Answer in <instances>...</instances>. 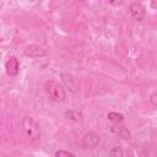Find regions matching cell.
<instances>
[{
  "label": "cell",
  "mask_w": 157,
  "mask_h": 157,
  "mask_svg": "<svg viewBox=\"0 0 157 157\" xmlns=\"http://www.w3.org/2000/svg\"><path fill=\"white\" fill-rule=\"evenodd\" d=\"M23 54L29 58H42L47 55V49L39 44H28L23 49Z\"/></svg>",
  "instance_id": "4"
},
{
  "label": "cell",
  "mask_w": 157,
  "mask_h": 157,
  "mask_svg": "<svg viewBox=\"0 0 157 157\" xmlns=\"http://www.w3.org/2000/svg\"><path fill=\"white\" fill-rule=\"evenodd\" d=\"M112 132L115 135V136H118V137H120V139H123V140H130L131 139V132L128 130V128H125V126H120V125H113L112 126Z\"/></svg>",
  "instance_id": "7"
},
{
  "label": "cell",
  "mask_w": 157,
  "mask_h": 157,
  "mask_svg": "<svg viewBox=\"0 0 157 157\" xmlns=\"http://www.w3.org/2000/svg\"><path fill=\"white\" fill-rule=\"evenodd\" d=\"M109 157H123V148L120 146H114L108 151Z\"/></svg>",
  "instance_id": "10"
},
{
  "label": "cell",
  "mask_w": 157,
  "mask_h": 157,
  "mask_svg": "<svg viewBox=\"0 0 157 157\" xmlns=\"http://www.w3.org/2000/svg\"><path fill=\"white\" fill-rule=\"evenodd\" d=\"M109 5H115V6H119V5H123V1H118V2H117V1H115V2H114V1H112V2H109Z\"/></svg>",
  "instance_id": "13"
},
{
  "label": "cell",
  "mask_w": 157,
  "mask_h": 157,
  "mask_svg": "<svg viewBox=\"0 0 157 157\" xmlns=\"http://www.w3.org/2000/svg\"><path fill=\"white\" fill-rule=\"evenodd\" d=\"M150 102H151V104H152L153 107H157V92L151 93V96H150Z\"/></svg>",
  "instance_id": "12"
},
{
  "label": "cell",
  "mask_w": 157,
  "mask_h": 157,
  "mask_svg": "<svg viewBox=\"0 0 157 157\" xmlns=\"http://www.w3.org/2000/svg\"><path fill=\"white\" fill-rule=\"evenodd\" d=\"M44 88H45V92L48 94V97L56 102V103H61L65 101L66 98V92H65V88L56 81L54 80H49L44 83Z\"/></svg>",
  "instance_id": "2"
},
{
  "label": "cell",
  "mask_w": 157,
  "mask_h": 157,
  "mask_svg": "<svg viewBox=\"0 0 157 157\" xmlns=\"http://www.w3.org/2000/svg\"><path fill=\"white\" fill-rule=\"evenodd\" d=\"M99 144V136L98 134L93 131H88L82 137V147L83 148H94Z\"/></svg>",
  "instance_id": "5"
},
{
  "label": "cell",
  "mask_w": 157,
  "mask_h": 157,
  "mask_svg": "<svg viewBox=\"0 0 157 157\" xmlns=\"http://www.w3.org/2000/svg\"><path fill=\"white\" fill-rule=\"evenodd\" d=\"M65 117L71 120V121H75V123H80L83 120V114L81 110L78 109H69L65 112Z\"/></svg>",
  "instance_id": "8"
},
{
  "label": "cell",
  "mask_w": 157,
  "mask_h": 157,
  "mask_svg": "<svg viewBox=\"0 0 157 157\" xmlns=\"http://www.w3.org/2000/svg\"><path fill=\"white\" fill-rule=\"evenodd\" d=\"M5 70L9 76H16L20 71V61L16 56H10L5 64Z\"/></svg>",
  "instance_id": "6"
},
{
  "label": "cell",
  "mask_w": 157,
  "mask_h": 157,
  "mask_svg": "<svg viewBox=\"0 0 157 157\" xmlns=\"http://www.w3.org/2000/svg\"><path fill=\"white\" fill-rule=\"evenodd\" d=\"M107 118H108V120H110L113 123H121L124 120V115L120 113H117V112H109L107 114Z\"/></svg>",
  "instance_id": "9"
},
{
  "label": "cell",
  "mask_w": 157,
  "mask_h": 157,
  "mask_svg": "<svg viewBox=\"0 0 157 157\" xmlns=\"http://www.w3.org/2000/svg\"><path fill=\"white\" fill-rule=\"evenodd\" d=\"M129 11H130V15L131 17L135 20V21H144L145 17H146V7L141 4V2H137V1H132L130 5H129Z\"/></svg>",
  "instance_id": "3"
},
{
  "label": "cell",
  "mask_w": 157,
  "mask_h": 157,
  "mask_svg": "<svg viewBox=\"0 0 157 157\" xmlns=\"http://www.w3.org/2000/svg\"><path fill=\"white\" fill-rule=\"evenodd\" d=\"M22 132L28 140H31L33 142H37L40 140L39 124L32 117H23L22 118Z\"/></svg>",
  "instance_id": "1"
},
{
  "label": "cell",
  "mask_w": 157,
  "mask_h": 157,
  "mask_svg": "<svg viewBox=\"0 0 157 157\" xmlns=\"http://www.w3.org/2000/svg\"><path fill=\"white\" fill-rule=\"evenodd\" d=\"M55 157H76V155H74L72 152H69L66 150H58L55 152Z\"/></svg>",
  "instance_id": "11"
}]
</instances>
